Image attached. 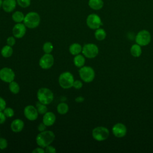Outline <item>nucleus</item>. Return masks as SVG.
<instances>
[{"label":"nucleus","instance_id":"7ed1b4c3","mask_svg":"<svg viewBox=\"0 0 153 153\" xmlns=\"http://www.w3.org/2000/svg\"><path fill=\"white\" fill-rule=\"evenodd\" d=\"M36 97L39 102L47 105L53 102L54 94L50 89L46 87H42L38 90Z\"/></svg>","mask_w":153,"mask_h":153},{"label":"nucleus","instance_id":"cd10ccee","mask_svg":"<svg viewBox=\"0 0 153 153\" xmlns=\"http://www.w3.org/2000/svg\"><path fill=\"white\" fill-rule=\"evenodd\" d=\"M42 50L45 53H51L53 50V45L51 42H45L43 44Z\"/></svg>","mask_w":153,"mask_h":153},{"label":"nucleus","instance_id":"9d476101","mask_svg":"<svg viewBox=\"0 0 153 153\" xmlns=\"http://www.w3.org/2000/svg\"><path fill=\"white\" fill-rule=\"evenodd\" d=\"M14 71L8 67H4L0 69V79L4 82L10 83L15 79Z\"/></svg>","mask_w":153,"mask_h":153},{"label":"nucleus","instance_id":"0eeeda50","mask_svg":"<svg viewBox=\"0 0 153 153\" xmlns=\"http://www.w3.org/2000/svg\"><path fill=\"white\" fill-rule=\"evenodd\" d=\"M151 41V35L149 31L143 29L137 32L135 36L136 43L142 46L148 45Z\"/></svg>","mask_w":153,"mask_h":153},{"label":"nucleus","instance_id":"aec40b11","mask_svg":"<svg viewBox=\"0 0 153 153\" xmlns=\"http://www.w3.org/2000/svg\"><path fill=\"white\" fill-rule=\"evenodd\" d=\"M74 64L77 68H81L85 65V58L83 54H77L74 58Z\"/></svg>","mask_w":153,"mask_h":153},{"label":"nucleus","instance_id":"9b49d317","mask_svg":"<svg viewBox=\"0 0 153 153\" xmlns=\"http://www.w3.org/2000/svg\"><path fill=\"white\" fill-rule=\"evenodd\" d=\"M54 58L51 53H45L39 60V65L43 69H50L54 65Z\"/></svg>","mask_w":153,"mask_h":153},{"label":"nucleus","instance_id":"423d86ee","mask_svg":"<svg viewBox=\"0 0 153 153\" xmlns=\"http://www.w3.org/2000/svg\"><path fill=\"white\" fill-rule=\"evenodd\" d=\"M93 138L99 142L106 140L109 136V130L103 126H98L94 128L91 132Z\"/></svg>","mask_w":153,"mask_h":153},{"label":"nucleus","instance_id":"c9c22d12","mask_svg":"<svg viewBox=\"0 0 153 153\" xmlns=\"http://www.w3.org/2000/svg\"><path fill=\"white\" fill-rule=\"evenodd\" d=\"M32 153H44L45 152V149L42 148V147H37L35 148L32 151Z\"/></svg>","mask_w":153,"mask_h":153},{"label":"nucleus","instance_id":"4be33fe9","mask_svg":"<svg viewBox=\"0 0 153 153\" xmlns=\"http://www.w3.org/2000/svg\"><path fill=\"white\" fill-rule=\"evenodd\" d=\"M13 53V49L11 46L6 45L4 46L1 50V54L5 58H8L12 56Z\"/></svg>","mask_w":153,"mask_h":153},{"label":"nucleus","instance_id":"c756f323","mask_svg":"<svg viewBox=\"0 0 153 153\" xmlns=\"http://www.w3.org/2000/svg\"><path fill=\"white\" fill-rule=\"evenodd\" d=\"M17 4L22 8H27L30 5V0H16Z\"/></svg>","mask_w":153,"mask_h":153},{"label":"nucleus","instance_id":"2eb2a0df","mask_svg":"<svg viewBox=\"0 0 153 153\" xmlns=\"http://www.w3.org/2000/svg\"><path fill=\"white\" fill-rule=\"evenodd\" d=\"M56 120V115L53 112L47 111L43 115L42 117V123L47 126H53Z\"/></svg>","mask_w":153,"mask_h":153},{"label":"nucleus","instance_id":"6e6552de","mask_svg":"<svg viewBox=\"0 0 153 153\" xmlns=\"http://www.w3.org/2000/svg\"><path fill=\"white\" fill-rule=\"evenodd\" d=\"M82 53L86 58L93 59L98 55L99 48L96 44L93 43L85 44L82 47Z\"/></svg>","mask_w":153,"mask_h":153},{"label":"nucleus","instance_id":"4c0bfd02","mask_svg":"<svg viewBox=\"0 0 153 153\" xmlns=\"http://www.w3.org/2000/svg\"><path fill=\"white\" fill-rule=\"evenodd\" d=\"M46 128H47V126L43 123H41L39 124V125L38 126V130L39 132L46 130Z\"/></svg>","mask_w":153,"mask_h":153},{"label":"nucleus","instance_id":"c85d7f7f","mask_svg":"<svg viewBox=\"0 0 153 153\" xmlns=\"http://www.w3.org/2000/svg\"><path fill=\"white\" fill-rule=\"evenodd\" d=\"M3 112L7 118H11L14 115V111L13 109L10 107H6L3 111Z\"/></svg>","mask_w":153,"mask_h":153},{"label":"nucleus","instance_id":"dca6fc26","mask_svg":"<svg viewBox=\"0 0 153 153\" xmlns=\"http://www.w3.org/2000/svg\"><path fill=\"white\" fill-rule=\"evenodd\" d=\"M24 126L25 123L20 118H16L11 122L10 128L14 133H19L23 130Z\"/></svg>","mask_w":153,"mask_h":153},{"label":"nucleus","instance_id":"58836bf2","mask_svg":"<svg viewBox=\"0 0 153 153\" xmlns=\"http://www.w3.org/2000/svg\"><path fill=\"white\" fill-rule=\"evenodd\" d=\"M75 102H77V103H81L82 102L84 101V97L81 96H78L75 98Z\"/></svg>","mask_w":153,"mask_h":153},{"label":"nucleus","instance_id":"20e7f679","mask_svg":"<svg viewBox=\"0 0 153 153\" xmlns=\"http://www.w3.org/2000/svg\"><path fill=\"white\" fill-rule=\"evenodd\" d=\"M74 81L72 74L68 71L62 72L58 78L59 84L63 89H69L72 87Z\"/></svg>","mask_w":153,"mask_h":153},{"label":"nucleus","instance_id":"ea45409f","mask_svg":"<svg viewBox=\"0 0 153 153\" xmlns=\"http://www.w3.org/2000/svg\"><path fill=\"white\" fill-rule=\"evenodd\" d=\"M2 2H3V1H2V0H0V8H1V7H2Z\"/></svg>","mask_w":153,"mask_h":153},{"label":"nucleus","instance_id":"5701e85b","mask_svg":"<svg viewBox=\"0 0 153 153\" xmlns=\"http://www.w3.org/2000/svg\"><path fill=\"white\" fill-rule=\"evenodd\" d=\"M94 37L98 41H103L106 37V32L103 28L99 27L95 30Z\"/></svg>","mask_w":153,"mask_h":153},{"label":"nucleus","instance_id":"e433bc0d","mask_svg":"<svg viewBox=\"0 0 153 153\" xmlns=\"http://www.w3.org/2000/svg\"><path fill=\"white\" fill-rule=\"evenodd\" d=\"M6 116L4 114L3 111H0V124H2L5 122Z\"/></svg>","mask_w":153,"mask_h":153},{"label":"nucleus","instance_id":"4468645a","mask_svg":"<svg viewBox=\"0 0 153 153\" xmlns=\"http://www.w3.org/2000/svg\"><path fill=\"white\" fill-rule=\"evenodd\" d=\"M26 32V26L24 23H16L12 29V33L13 36L16 38H23Z\"/></svg>","mask_w":153,"mask_h":153},{"label":"nucleus","instance_id":"412c9836","mask_svg":"<svg viewBox=\"0 0 153 153\" xmlns=\"http://www.w3.org/2000/svg\"><path fill=\"white\" fill-rule=\"evenodd\" d=\"M130 54H131V56H133L134 57H140L142 53L141 46L137 44H134L132 45L130 48Z\"/></svg>","mask_w":153,"mask_h":153},{"label":"nucleus","instance_id":"f704fd0d","mask_svg":"<svg viewBox=\"0 0 153 153\" xmlns=\"http://www.w3.org/2000/svg\"><path fill=\"white\" fill-rule=\"evenodd\" d=\"M6 101L4 98L0 96V111H3L4 109L7 107Z\"/></svg>","mask_w":153,"mask_h":153},{"label":"nucleus","instance_id":"473e14b6","mask_svg":"<svg viewBox=\"0 0 153 153\" xmlns=\"http://www.w3.org/2000/svg\"><path fill=\"white\" fill-rule=\"evenodd\" d=\"M15 44H16V38L14 36H9L7 39V45L13 47V45H14Z\"/></svg>","mask_w":153,"mask_h":153},{"label":"nucleus","instance_id":"7c9ffc66","mask_svg":"<svg viewBox=\"0 0 153 153\" xmlns=\"http://www.w3.org/2000/svg\"><path fill=\"white\" fill-rule=\"evenodd\" d=\"M8 146V142L6 139L4 137H0V149L4 150Z\"/></svg>","mask_w":153,"mask_h":153},{"label":"nucleus","instance_id":"f03ea898","mask_svg":"<svg viewBox=\"0 0 153 153\" xmlns=\"http://www.w3.org/2000/svg\"><path fill=\"white\" fill-rule=\"evenodd\" d=\"M41 22V17L39 14L35 11H30L27 13L23 20V23L26 27L29 29H34L37 27Z\"/></svg>","mask_w":153,"mask_h":153},{"label":"nucleus","instance_id":"f3484780","mask_svg":"<svg viewBox=\"0 0 153 153\" xmlns=\"http://www.w3.org/2000/svg\"><path fill=\"white\" fill-rule=\"evenodd\" d=\"M16 0H4L2 8L6 13H11L14 10L16 7Z\"/></svg>","mask_w":153,"mask_h":153},{"label":"nucleus","instance_id":"72a5a7b5","mask_svg":"<svg viewBox=\"0 0 153 153\" xmlns=\"http://www.w3.org/2000/svg\"><path fill=\"white\" fill-rule=\"evenodd\" d=\"M45 152L47 153H56V148L51 146V145L46 146L45 148Z\"/></svg>","mask_w":153,"mask_h":153},{"label":"nucleus","instance_id":"b1692460","mask_svg":"<svg viewBox=\"0 0 153 153\" xmlns=\"http://www.w3.org/2000/svg\"><path fill=\"white\" fill-rule=\"evenodd\" d=\"M25 16L23 14V13L22 12H21L20 11H16L13 13L12 19L16 23H22V22H23Z\"/></svg>","mask_w":153,"mask_h":153},{"label":"nucleus","instance_id":"6ab92c4d","mask_svg":"<svg viewBox=\"0 0 153 153\" xmlns=\"http://www.w3.org/2000/svg\"><path fill=\"white\" fill-rule=\"evenodd\" d=\"M82 47L81 46V45L77 42L72 44L69 47V53L73 56H76L82 53Z\"/></svg>","mask_w":153,"mask_h":153},{"label":"nucleus","instance_id":"1a4fd4ad","mask_svg":"<svg viewBox=\"0 0 153 153\" xmlns=\"http://www.w3.org/2000/svg\"><path fill=\"white\" fill-rule=\"evenodd\" d=\"M86 24L87 26L93 30H96L102 25V22L99 16L95 13L89 14L86 19Z\"/></svg>","mask_w":153,"mask_h":153},{"label":"nucleus","instance_id":"bb28decb","mask_svg":"<svg viewBox=\"0 0 153 153\" xmlns=\"http://www.w3.org/2000/svg\"><path fill=\"white\" fill-rule=\"evenodd\" d=\"M36 108L37 111L39 114L44 115L45 113H46L47 112V105L41 103L38 100L36 103Z\"/></svg>","mask_w":153,"mask_h":153},{"label":"nucleus","instance_id":"a878e982","mask_svg":"<svg viewBox=\"0 0 153 153\" xmlns=\"http://www.w3.org/2000/svg\"><path fill=\"white\" fill-rule=\"evenodd\" d=\"M8 88L11 93L13 94H17L20 91V85L14 80L8 83Z\"/></svg>","mask_w":153,"mask_h":153},{"label":"nucleus","instance_id":"a211bd4d","mask_svg":"<svg viewBox=\"0 0 153 153\" xmlns=\"http://www.w3.org/2000/svg\"><path fill=\"white\" fill-rule=\"evenodd\" d=\"M88 6L93 10H99L102 9L104 5L103 0H88Z\"/></svg>","mask_w":153,"mask_h":153},{"label":"nucleus","instance_id":"2f4dec72","mask_svg":"<svg viewBox=\"0 0 153 153\" xmlns=\"http://www.w3.org/2000/svg\"><path fill=\"white\" fill-rule=\"evenodd\" d=\"M83 85V83L80 80H75L73 84V87L75 89H80L82 87Z\"/></svg>","mask_w":153,"mask_h":153},{"label":"nucleus","instance_id":"ddd939ff","mask_svg":"<svg viewBox=\"0 0 153 153\" xmlns=\"http://www.w3.org/2000/svg\"><path fill=\"white\" fill-rule=\"evenodd\" d=\"M127 130L126 126L121 123H116L112 128V134L118 138L124 137L127 134Z\"/></svg>","mask_w":153,"mask_h":153},{"label":"nucleus","instance_id":"f257e3e1","mask_svg":"<svg viewBox=\"0 0 153 153\" xmlns=\"http://www.w3.org/2000/svg\"><path fill=\"white\" fill-rule=\"evenodd\" d=\"M55 139V134L51 130H45L40 132L36 136V143L37 145L45 148L46 146L51 145Z\"/></svg>","mask_w":153,"mask_h":153},{"label":"nucleus","instance_id":"39448f33","mask_svg":"<svg viewBox=\"0 0 153 153\" xmlns=\"http://www.w3.org/2000/svg\"><path fill=\"white\" fill-rule=\"evenodd\" d=\"M78 72L81 80L87 83L92 82L95 78L94 70L89 66H83L80 68Z\"/></svg>","mask_w":153,"mask_h":153},{"label":"nucleus","instance_id":"f8f14e48","mask_svg":"<svg viewBox=\"0 0 153 153\" xmlns=\"http://www.w3.org/2000/svg\"><path fill=\"white\" fill-rule=\"evenodd\" d=\"M23 114L25 118L31 121L36 120L38 118L39 114L36 106L31 105H27L24 108Z\"/></svg>","mask_w":153,"mask_h":153},{"label":"nucleus","instance_id":"393cba45","mask_svg":"<svg viewBox=\"0 0 153 153\" xmlns=\"http://www.w3.org/2000/svg\"><path fill=\"white\" fill-rule=\"evenodd\" d=\"M57 111L60 115H65L69 111V106L65 102H61L57 106Z\"/></svg>","mask_w":153,"mask_h":153}]
</instances>
